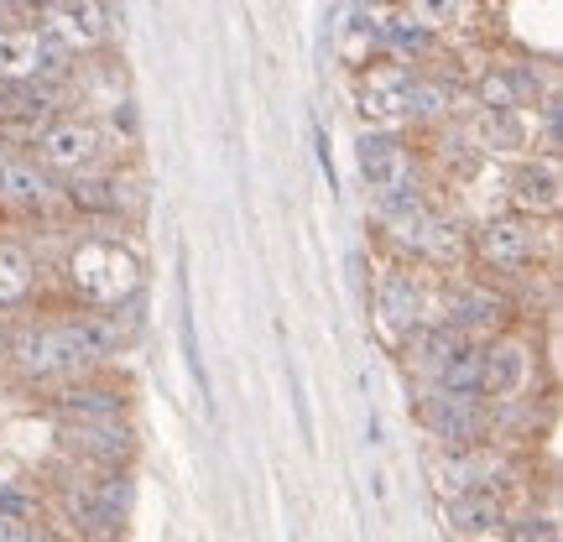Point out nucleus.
<instances>
[{
	"instance_id": "f3484780",
	"label": "nucleus",
	"mask_w": 563,
	"mask_h": 542,
	"mask_svg": "<svg viewBox=\"0 0 563 542\" xmlns=\"http://www.w3.org/2000/svg\"><path fill=\"white\" fill-rule=\"evenodd\" d=\"M58 203H63V182L37 157L11 152L0 162V209H11V214H53Z\"/></svg>"
},
{
	"instance_id": "f8f14e48",
	"label": "nucleus",
	"mask_w": 563,
	"mask_h": 542,
	"mask_svg": "<svg viewBox=\"0 0 563 542\" xmlns=\"http://www.w3.org/2000/svg\"><path fill=\"white\" fill-rule=\"evenodd\" d=\"M371 308H376V319H382L386 334L402 344L418 323L433 319V287L422 277V266L402 262V266H391V272H382L376 287H371Z\"/></svg>"
},
{
	"instance_id": "ddd939ff",
	"label": "nucleus",
	"mask_w": 563,
	"mask_h": 542,
	"mask_svg": "<svg viewBox=\"0 0 563 542\" xmlns=\"http://www.w3.org/2000/svg\"><path fill=\"white\" fill-rule=\"evenodd\" d=\"M0 370H11V376H16L21 386H32V391H47V386H58L74 376L47 319L11 323V344H5V365H0Z\"/></svg>"
},
{
	"instance_id": "6ab92c4d",
	"label": "nucleus",
	"mask_w": 563,
	"mask_h": 542,
	"mask_svg": "<svg viewBox=\"0 0 563 542\" xmlns=\"http://www.w3.org/2000/svg\"><path fill=\"white\" fill-rule=\"evenodd\" d=\"M506 522H511V506H506V496L496 485L449 496V532H454V538H470V542L506 538Z\"/></svg>"
},
{
	"instance_id": "9b49d317",
	"label": "nucleus",
	"mask_w": 563,
	"mask_h": 542,
	"mask_svg": "<svg viewBox=\"0 0 563 542\" xmlns=\"http://www.w3.org/2000/svg\"><path fill=\"white\" fill-rule=\"evenodd\" d=\"M365 188L382 199H402V193H422V173H418V152L402 131H365L355 146Z\"/></svg>"
},
{
	"instance_id": "412c9836",
	"label": "nucleus",
	"mask_w": 563,
	"mask_h": 542,
	"mask_svg": "<svg viewBox=\"0 0 563 542\" xmlns=\"http://www.w3.org/2000/svg\"><path fill=\"white\" fill-rule=\"evenodd\" d=\"M391 16H402L422 37H449L475 16V0H391Z\"/></svg>"
},
{
	"instance_id": "dca6fc26",
	"label": "nucleus",
	"mask_w": 563,
	"mask_h": 542,
	"mask_svg": "<svg viewBox=\"0 0 563 542\" xmlns=\"http://www.w3.org/2000/svg\"><path fill=\"white\" fill-rule=\"evenodd\" d=\"M506 203L511 214H527V220L553 224L563 209V162L559 152H527L511 178H506Z\"/></svg>"
},
{
	"instance_id": "f257e3e1",
	"label": "nucleus",
	"mask_w": 563,
	"mask_h": 542,
	"mask_svg": "<svg viewBox=\"0 0 563 542\" xmlns=\"http://www.w3.org/2000/svg\"><path fill=\"white\" fill-rule=\"evenodd\" d=\"M63 281L79 308H131L141 292V251L125 235L89 230L63 262Z\"/></svg>"
},
{
	"instance_id": "423d86ee",
	"label": "nucleus",
	"mask_w": 563,
	"mask_h": 542,
	"mask_svg": "<svg viewBox=\"0 0 563 542\" xmlns=\"http://www.w3.org/2000/svg\"><path fill=\"white\" fill-rule=\"evenodd\" d=\"M538 386V344L517 323H506L501 334L481 340V397L490 407L522 402Z\"/></svg>"
},
{
	"instance_id": "1a4fd4ad",
	"label": "nucleus",
	"mask_w": 563,
	"mask_h": 542,
	"mask_svg": "<svg viewBox=\"0 0 563 542\" xmlns=\"http://www.w3.org/2000/svg\"><path fill=\"white\" fill-rule=\"evenodd\" d=\"M418 422L428 439H439V449H470L496 433V407L481 391H422Z\"/></svg>"
},
{
	"instance_id": "393cba45",
	"label": "nucleus",
	"mask_w": 563,
	"mask_h": 542,
	"mask_svg": "<svg viewBox=\"0 0 563 542\" xmlns=\"http://www.w3.org/2000/svg\"><path fill=\"white\" fill-rule=\"evenodd\" d=\"M5 344H11V323L0 319V365H5Z\"/></svg>"
},
{
	"instance_id": "5701e85b",
	"label": "nucleus",
	"mask_w": 563,
	"mask_h": 542,
	"mask_svg": "<svg viewBox=\"0 0 563 542\" xmlns=\"http://www.w3.org/2000/svg\"><path fill=\"white\" fill-rule=\"evenodd\" d=\"M0 542H53V532H47V522H21V517L0 511Z\"/></svg>"
},
{
	"instance_id": "a211bd4d",
	"label": "nucleus",
	"mask_w": 563,
	"mask_h": 542,
	"mask_svg": "<svg viewBox=\"0 0 563 542\" xmlns=\"http://www.w3.org/2000/svg\"><path fill=\"white\" fill-rule=\"evenodd\" d=\"M68 460L84 464V469H125L131 454H136V439L121 422H79V428H58Z\"/></svg>"
},
{
	"instance_id": "2eb2a0df",
	"label": "nucleus",
	"mask_w": 563,
	"mask_h": 542,
	"mask_svg": "<svg viewBox=\"0 0 563 542\" xmlns=\"http://www.w3.org/2000/svg\"><path fill=\"white\" fill-rule=\"evenodd\" d=\"M74 74V58H63L53 42L26 21L0 26V84H63Z\"/></svg>"
},
{
	"instance_id": "9d476101",
	"label": "nucleus",
	"mask_w": 563,
	"mask_h": 542,
	"mask_svg": "<svg viewBox=\"0 0 563 542\" xmlns=\"http://www.w3.org/2000/svg\"><path fill=\"white\" fill-rule=\"evenodd\" d=\"M37 32L53 47H58L63 58H95L110 32H115V21H110V5L104 0H47L37 11Z\"/></svg>"
},
{
	"instance_id": "7ed1b4c3",
	"label": "nucleus",
	"mask_w": 563,
	"mask_h": 542,
	"mask_svg": "<svg viewBox=\"0 0 563 542\" xmlns=\"http://www.w3.org/2000/svg\"><path fill=\"white\" fill-rule=\"evenodd\" d=\"M53 334H58L63 355H68V370L84 376V370H104L125 355L131 344V319L125 308H63V313H47Z\"/></svg>"
},
{
	"instance_id": "20e7f679",
	"label": "nucleus",
	"mask_w": 563,
	"mask_h": 542,
	"mask_svg": "<svg viewBox=\"0 0 563 542\" xmlns=\"http://www.w3.org/2000/svg\"><path fill=\"white\" fill-rule=\"evenodd\" d=\"M433 319L443 329H454L464 340H490L511 323V298H506L496 277H460L449 272L439 292H433Z\"/></svg>"
},
{
	"instance_id": "f03ea898",
	"label": "nucleus",
	"mask_w": 563,
	"mask_h": 542,
	"mask_svg": "<svg viewBox=\"0 0 563 542\" xmlns=\"http://www.w3.org/2000/svg\"><path fill=\"white\" fill-rule=\"evenodd\" d=\"M553 256V230L527 214H485L470 224V266H481L485 277H532Z\"/></svg>"
},
{
	"instance_id": "39448f33",
	"label": "nucleus",
	"mask_w": 563,
	"mask_h": 542,
	"mask_svg": "<svg viewBox=\"0 0 563 542\" xmlns=\"http://www.w3.org/2000/svg\"><path fill=\"white\" fill-rule=\"evenodd\" d=\"M32 157L53 173V178H79V173H95L110 162V136H104L100 121L89 115H74V110H58L53 121H42L32 131Z\"/></svg>"
},
{
	"instance_id": "aec40b11",
	"label": "nucleus",
	"mask_w": 563,
	"mask_h": 542,
	"mask_svg": "<svg viewBox=\"0 0 563 542\" xmlns=\"http://www.w3.org/2000/svg\"><path fill=\"white\" fill-rule=\"evenodd\" d=\"M42 281V262L32 245L21 241H0V313H16V308H26L32 302V292H37Z\"/></svg>"
},
{
	"instance_id": "bb28decb",
	"label": "nucleus",
	"mask_w": 563,
	"mask_h": 542,
	"mask_svg": "<svg viewBox=\"0 0 563 542\" xmlns=\"http://www.w3.org/2000/svg\"><path fill=\"white\" fill-rule=\"evenodd\" d=\"M74 542H115V538H74Z\"/></svg>"
},
{
	"instance_id": "6e6552de",
	"label": "nucleus",
	"mask_w": 563,
	"mask_h": 542,
	"mask_svg": "<svg viewBox=\"0 0 563 542\" xmlns=\"http://www.w3.org/2000/svg\"><path fill=\"white\" fill-rule=\"evenodd\" d=\"M397 245H402L407 256L422 266V272H464L470 266V224H464V214H454V209H443V203H422L418 220L407 224L402 235H397Z\"/></svg>"
},
{
	"instance_id": "4be33fe9",
	"label": "nucleus",
	"mask_w": 563,
	"mask_h": 542,
	"mask_svg": "<svg viewBox=\"0 0 563 542\" xmlns=\"http://www.w3.org/2000/svg\"><path fill=\"white\" fill-rule=\"evenodd\" d=\"M475 100H481V110H532V79L511 63H496V68L481 74Z\"/></svg>"
},
{
	"instance_id": "0eeeda50",
	"label": "nucleus",
	"mask_w": 563,
	"mask_h": 542,
	"mask_svg": "<svg viewBox=\"0 0 563 542\" xmlns=\"http://www.w3.org/2000/svg\"><path fill=\"white\" fill-rule=\"evenodd\" d=\"M412 79L418 68L407 58H371L355 68V104H361V121L371 131H402L412 125Z\"/></svg>"
},
{
	"instance_id": "b1692460",
	"label": "nucleus",
	"mask_w": 563,
	"mask_h": 542,
	"mask_svg": "<svg viewBox=\"0 0 563 542\" xmlns=\"http://www.w3.org/2000/svg\"><path fill=\"white\" fill-rule=\"evenodd\" d=\"M42 5H47V0H5V11H32V16H37Z\"/></svg>"
},
{
	"instance_id": "4468645a",
	"label": "nucleus",
	"mask_w": 563,
	"mask_h": 542,
	"mask_svg": "<svg viewBox=\"0 0 563 542\" xmlns=\"http://www.w3.org/2000/svg\"><path fill=\"white\" fill-rule=\"evenodd\" d=\"M47 412L58 418V428H79V422H121L131 412L121 381H104L100 370H84L68 381L47 386Z\"/></svg>"
},
{
	"instance_id": "a878e982",
	"label": "nucleus",
	"mask_w": 563,
	"mask_h": 542,
	"mask_svg": "<svg viewBox=\"0 0 563 542\" xmlns=\"http://www.w3.org/2000/svg\"><path fill=\"white\" fill-rule=\"evenodd\" d=\"M5 21H16V11H5V0H0V26H5Z\"/></svg>"
}]
</instances>
